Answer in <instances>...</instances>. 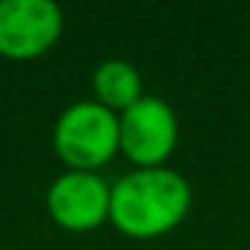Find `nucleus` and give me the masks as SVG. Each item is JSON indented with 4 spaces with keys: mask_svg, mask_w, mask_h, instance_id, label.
Wrapping results in <instances>:
<instances>
[{
    "mask_svg": "<svg viewBox=\"0 0 250 250\" xmlns=\"http://www.w3.org/2000/svg\"><path fill=\"white\" fill-rule=\"evenodd\" d=\"M191 197V183L171 165L130 168L112 183L109 221L133 238H156L183 224Z\"/></svg>",
    "mask_w": 250,
    "mask_h": 250,
    "instance_id": "f257e3e1",
    "label": "nucleus"
},
{
    "mask_svg": "<svg viewBox=\"0 0 250 250\" xmlns=\"http://www.w3.org/2000/svg\"><path fill=\"white\" fill-rule=\"evenodd\" d=\"M53 150L68 168L100 171L118 150V112L94 97L68 103L53 121Z\"/></svg>",
    "mask_w": 250,
    "mask_h": 250,
    "instance_id": "f03ea898",
    "label": "nucleus"
},
{
    "mask_svg": "<svg viewBox=\"0 0 250 250\" xmlns=\"http://www.w3.org/2000/svg\"><path fill=\"white\" fill-rule=\"evenodd\" d=\"M121 153L136 168L165 165L180 142V118L162 94H142L133 106L118 112Z\"/></svg>",
    "mask_w": 250,
    "mask_h": 250,
    "instance_id": "7ed1b4c3",
    "label": "nucleus"
},
{
    "mask_svg": "<svg viewBox=\"0 0 250 250\" xmlns=\"http://www.w3.org/2000/svg\"><path fill=\"white\" fill-rule=\"evenodd\" d=\"M62 27L56 0H0V56L36 59L56 44Z\"/></svg>",
    "mask_w": 250,
    "mask_h": 250,
    "instance_id": "20e7f679",
    "label": "nucleus"
},
{
    "mask_svg": "<svg viewBox=\"0 0 250 250\" xmlns=\"http://www.w3.org/2000/svg\"><path fill=\"white\" fill-rule=\"evenodd\" d=\"M112 183L100 171L65 168L47 186V212L65 229H94L109 218Z\"/></svg>",
    "mask_w": 250,
    "mask_h": 250,
    "instance_id": "39448f33",
    "label": "nucleus"
},
{
    "mask_svg": "<svg viewBox=\"0 0 250 250\" xmlns=\"http://www.w3.org/2000/svg\"><path fill=\"white\" fill-rule=\"evenodd\" d=\"M91 88H94V100H100L115 112H124L145 94L142 71L130 59H121V56H109L94 68Z\"/></svg>",
    "mask_w": 250,
    "mask_h": 250,
    "instance_id": "423d86ee",
    "label": "nucleus"
}]
</instances>
